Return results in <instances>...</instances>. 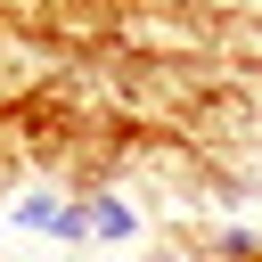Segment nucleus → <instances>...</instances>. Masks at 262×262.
I'll return each mask as SVG.
<instances>
[{
    "label": "nucleus",
    "mask_w": 262,
    "mask_h": 262,
    "mask_svg": "<svg viewBox=\"0 0 262 262\" xmlns=\"http://www.w3.org/2000/svg\"><path fill=\"white\" fill-rule=\"evenodd\" d=\"M66 213H74V196H57V188H25V196L8 205V229H33V237H66Z\"/></svg>",
    "instance_id": "f257e3e1"
},
{
    "label": "nucleus",
    "mask_w": 262,
    "mask_h": 262,
    "mask_svg": "<svg viewBox=\"0 0 262 262\" xmlns=\"http://www.w3.org/2000/svg\"><path fill=\"white\" fill-rule=\"evenodd\" d=\"M139 237V205L131 196H90V254H115Z\"/></svg>",
    "instance_id": "f03ea898"
},
{
    "label": "nucleus",
    "mask_w": 262,
    "mask_h": 262,
    "mask_svg": "<svg viewBox=\"0 0 262 262\" xmlns=\"http://www.w3.org/2000/svg\"><path fill=\"white\" fill-rule=\"evenodd\" d=\"M82 262H115V254H82Z\"/></svg>",
    "instance_id": "7ed1b4c3"
},
{
    "label": "nucleus",
    "mask_w": 262,
    "mask_h": 262,
    "mask_svg": "<svg viewBox=\"0 0 262 262\" xmlns=\"http://www.w3.org/2000/svg\"><path fill=\"white\" fill-rule=\"evenodd\" d=\"M0 221H8V213H0Z\"/></svg>",
    "instance_id": "20e7f679"
}]
</instances>
